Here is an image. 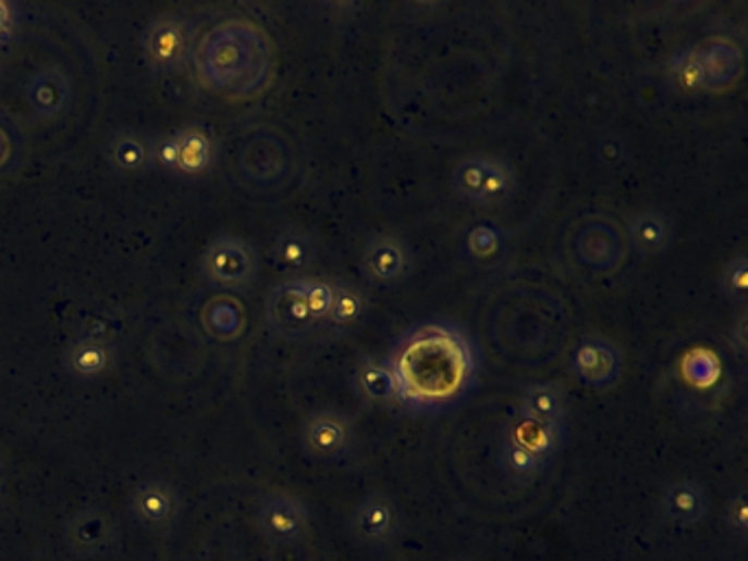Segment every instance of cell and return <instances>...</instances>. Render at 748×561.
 Wrapping results in <instances>:
<instances>
[{
    "label": "cell",
    "mask_w": 748,
    "mask_h": 561,
    "mask_svg": "<svg viewBox=\"0 0 748 561\" xmlns=\"http://www.w3.org/2000/svg\"><path fill=\"white\" fill-rule=\"evenodd\" d=\"M268 314H270L272 325L290 338L310 334V329L317 323L310 314L308 299H306V278H294L279 286L272 292Z\"/></svg>",
    "instance_id": "cell-7"
},
{
    "label": "cell",
    "mask_w": 748,
    "mask_h": 561,
    "mask_svg": "<svg viewBox=\"0 0 748 561\" xmlns=\"http://www.w3.org/2000/svg\"><path fill=\"white\" fill-rule=\"evenodd\" d=\"M393 504L384 496H371L358 509V528L369 539H384L393 531Z\"/></svg>",
    "instance_id": "cell-16"
},
{
    "label": "cell",
    "mask_w": 748,
    "mask_h": 561,
    "mask_svg": "<svg viewBox=\"0 0 748 561\" xmlns=\"http://www.w3.org/2000/svg\"><path fill=\"white\" fill-rule=\"evenodd\" d=\"M520 416L540 421L547 426H564L566 395L555 382H540L529 386L520 401Z\"/></svg>",
    "instance_id": "cell-12"
},
{
    "label": "cell",
    "mask_w": 748,
    "mask_h": 561,
    "mask_svg": "<svg viewBox=\"0 0 748 561\" xmlns=\"http://www.w3.org/2000/svg\"><path fill=\"white\" fill-rule=\"evenodd\" d=\"M720 360L715 353H711L709 349H694L689 351V356L683 362V373L687 377L689 384L698 386V388H707L711 386L718 375H720Z\"/></svg>",
    "instance_id": "cell-20"
},
{
    "label": "cell",
    "mask_w": 748,
    "mask_h": 561,
    "mask_svg": "<svg viewBox=\"0 0 748 561\" xmlns=\"http://www.w3.org/2000/svg\"><path fill=\"white\" fill-rule=\"evenodd\" d=\"M255 272L253 250L240 241H226L213 254V274L220 284H244Z\"/></svg>",
    "instance_id": "cell-14"
},
{
    "label": "cell",
    "mask_w": 748,
    "mask_h": 561,
    "mask_svg": "<svg viewBox=\"0 0 748 561\" xmlns=\"http://www.w3.org/2000/svg\"><path fill=\"white\" fill-rule=\"evenodd\" d=\"M562 426H547L540 421L518 416L503 444V465L516 478L540 474L562 446Z\"/></svg>",
    "instance_id": "cell-5"
},
{
    "label": "cell",
    "mask_w": 748,
    "mask_h": 561,
    "mask_svg": "<svg viewBox=\"0 0 748 561\" xmlns=\"http://www.w3.org/2000/svg\"><path fill=\"white\" fill-rule=\"evenodd\" d=\"M209 157V146L203 136H189L183 144H179L176 148V161L185 167V170H198L203 163H207Z\"/></svg>",
    "instance_id": "cell-24"
},
{
    "label": "cell",
    "mask_w": 748,
    "mask_h": 561,
    "mask_svg": "<svg viewBox=\"0 0 748 561\" xmlns=\"http://www.w3.org/2000/svg\"><path fill=\"white\" fill-rule=\"evenodd\" d=\"M365 297L350 284H334V303L330 310V323L339 329L356 325L365 316Z\"/></svg>",
    "instance_id": "cell-17"
},
{
    "label": "cell",
    "mask_w": 748,
    "mask_h": 561,
    "mask_svg": "<svg viewBox=\"0 0 748 561\" xmlns=\"http://www.w3.org/2000/svg\"><path fill=\"white\" fill-rule=\"evenodd\" d=\"M744 75V53L726 36H711L678 53L670 68L672 84L691 95H722Z\"/></svg>",
    "instance_id": "cell-2"
},
{
    "label": "cell",
    "mask_w": 748,
    "mask_h": 561,
    "mask_svg": "<svg viewBox=\"0 0 748 561\" xmlns=\"http://www.w3.org/2000/svg\"><path fill=\"white\" fill-rule=\"evenodd\" d=\"M277 261L287 270H302L315 259V244L310 235L302 230H287L274 246Z\"/></svg>",
    "instance_id": "cell-18"
},
{
    "label": "cell",
    "mask_w": 748,
    "mask_h": 561,
    "mask_svg": "<svg viewBox=\"0 0 748 561\" xmlns=\"http://www.w3.org/2000/svg\"><path fill=\"white\" fill-rule=\"evenodd\" d=\"M744 332H746V319L741 316L739 323H737V334L733 336V338H735V345H737L739 349H744V345H746V334H744Z\"/></svg>",
    "instance_id": "cell-28"
},
{
    "label": "cell",
    "mask_w": 748,
    "mask_h": 561,
    "mask_svg": "<svg viewBox=\"0 0 748 561\" xmlns=\"http://www.w3.org/2000/svg\"><path fill=\"white\" fill-rule=\"evenodd\" d=\"M453 189L466 204L494 209L514 198L518 189V176L503 157L477 152L464 157L455 167Z\"/></svg>",
    "instance_id": "cell-3"
},
{
    "label": "cell",
    "mask_w": 748,
    "mask_h": 561,
    "mask_svg": "<svg viewBox=\"0 0 748 561\" xmlns=\"http://www.w3.org/2000/svg\"><path fill=\"white\" fill-rule=\"evenodd\" d=\"M356 386L369 403H376V406L402 403L400 384H397L393 366L389 364V358L363 360L356 369Z\"/></svg>",
    "instance_id": "cell-11"
},
{
    "label": "cell",
    "mask_w": 748,
    "mask_h": 561,
    "mask_svg": "<svg viewBox=\"0 0 748 561\" xmlns=\"http://www.w3.org/2000/svg\"><path fill=\"white\" fill-rule=\"evenodd\" d=\"M722 292L733 301H746L748 295V257L737 254L726 261L720 278Z\"/></svg>",
    "instance_id": "cell-21"
},
{
    "label": "cell",
    "mask_w": 748,
    "mask_h": 561,
    "mask_svg": "<svg viewBox=\"0 0 748 561\" xmlns=\"http://www.w3.org/2000/svg\"><path fill=\"white\" fill-rule=\"evenodd\" d=\"M573 373L592 390H611L624 377V356L606 336L590 334L573 351Z\"/></svg>",
    "instance_id": "cell-6"
},
{
    "label": "cell",
    "mask_w": 748,
    "mask_h": 561,
    "mask_svg": "<svg viewBox=\"0 0 748 561\" xmlns=\"http://www.w3.org/2000/svg\"><path fill=\"white\" fill-rule=\"evenodd\" d=\"M352 439L354 435L350 419L334 410H323L308 419L304 441L308 452L319 459H339L347 454L352 448Z\"/></svg>",
    "instance_id": "cell-9"
},
{
    "label": "cell",
    "mask_w": 748,
    "mask_h": 561,
    "mask_svg": "<svg viewBox=\"0 0 748 561\" xmlns=\"http://www.w3.org/2000/svg\"><path fill=\"white\" fill-rule=\"evenodd\" d=\"M626 237L628 246H633L641 257H659L672 246L674 228L661 211H639L628 222Z\"/></svg>",
    "instance_id": "cell-10"
},
{
    "label": "cell",
    "mask_w": 748,
    "mask_h": 561,
    "mask_svg": "<svg viewBox=\"0 0 748 561\" xmlns=\"http://www.w3.org/2000/svg\"><path fill=\"white\" fill-rule=\"evenodd\" d=\"M103 362H106V353H103V349H99L95 345H86V347L73 351V364L82 373H95L103 366Z\"/></svg>",
    "instance_id": "cell-25"
},
{
    "label": "cell",
    "mask_w": 748,
    "mask_h": 561,
    "mask_svg": "<svg viewBox=\"0 0 748 561\" xmlns=\"http://www.w3.org/2000/svg\"><path fill=\"white\" fill-rule=\"evenodd\" d=\"M728 520H731L733 528H737V531L746 528V502H744V496H737L728 504Z\"/></svg>",
    "instance_id": "cell-27"
},
{
    "label": "cell",
    "mask_w": 748,
    "mask_h": 561,
    "mask_svg": "<svg viewBox=\"0 0 748 561\" xmlns=\"http://www.w3.org/2000/svg\"><path fill=\"white\" fill-rule=\"evenodd\" d=\"M575 261L590 274H613L628 257V237L609 215H586L571 235Z\"/></svg>",
    "instance_id": "cell-4"
},
{
    "label": "cell",
    "mask_w": 748,
    "mask_h": 561,
    "mask_svg": "<svg viewBox=\"0 0 748 561\" xmlns=\"http://www.w3.org/2000/svg\"><path fill=\"white\" fill-rule=\"evenodd\" d=\"M306 299L315 323H323L330 319V310L334 303V280L328 278H306Z\"/></svg>",
    "instance_id": "cell-22"
},
{
    "label": "cell",
    "mask_w": 748,
    "mask_h": 561,
    "mask_svg": "<svg viewBox=\"0 0 748 561\" xmlns=\"http://www.w3.org/2000/svg\"><path fill=\"white\" fill-rule=\"evenodd\" d=\"M147 51L159 66H170L183 55V34L176 25H159L147 38Z\"/></svg>",
    "instance_id": "cell-19"
},
{
    "label": "cell",
    "mask_w": 748,
    "mask_h": 561,
    "mask_svg": "<svg viewBox=\"0 0 748 561\" xmlns=\"http://www.w3.org/2000/svg\"><path fill=\"white\" fill-rule=\"evenodd\" d=\"M263 524L272 535L281 539H290L304 533L306 511L292 498H274L263 509Z\"/></svg>",
    "instance_id": "cell-15"
},
{
    "label": "cell",
    "mask_w": 748,
    "mask_h": 561,
    "mask_svg": "<svg viewBox=\"0 0 748 561\" xmlns=\"http://www.w3.org/2000/svg\"><path fill=\"white\" fill-rule=\"evenodd\" d=\"M663 507H665V513L674 522L694 524L707 511V496H704L700 485H696L691 481H683V483H676L667 489V494L663 498Z\"/></svg>",
    "instance_id": "cell-13"
},
{
    "label": "cell",
    "mask_w": 748,
    "mask_h": 561,
    "mask_svg": "<svg viewBox=\"0 0 748 561\" xmlns=\"http://www.w3.org/2000/svg\"><path fill=\"white\" fill-rule=\"evenodd\" d=\"M389 364L400 384L402 406L443 410L462 401L477 382V356L462 329L426 323L400 338Z\"/></svg>",
    "instance_id": "cell-1"
},
{
    "label": "cell",
    "mask_w": 748,
    "mask_h": 561,
    "mask_svg": "<svg viewBox=\"0 0 748 561\" xmlns=\"http://www.w3.org/2000/svg\"><path fill=\"white\" fill-rule=\"evenodd\" d=\"M360 267L371 284L393 286L406 276L410 267V252L402 239L393 235H378L365 246Z\"/></svg>",
    "instance_id": "cell-8"
},
{
    "label": "cell",
    "mask_w": 748,
    "mask_h": 561,
    "mask_svg": "<svg viewBox=\"0 0 748 561\" xmlns=\"http://www.w3.org/2000/svg\"><path fill=\"white\" fill-rule=\"evenodd\" d=\"M140 511L147 515V518H152V520H161L165 518L170 511H172V504H170V498L165 491H145L140 496Z\"/></svg>",
    "instance_id": "cell-26"
},
{
    "label": "cell",
    "mask_w": 748,
    "mask_h": 561,
    "mask_svg": "<svg viewBox=\"0 0 748 561\" xmlns=\"http://www.w3.org/2000/svg\"><path fill=\"white\" fill-rule=\"evenodd\" d=\"M466 246L475 259L488 261L501 252L503 235L499 228H494L490 224H479V226L470 228V233L466 237Z\"/></svg>",
    "instance_id": "cell-23"
}]
</instances>
